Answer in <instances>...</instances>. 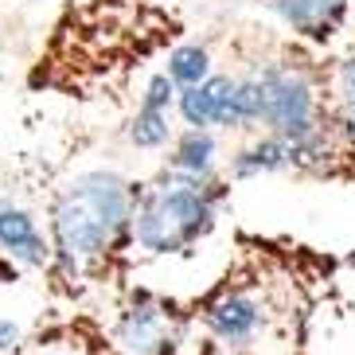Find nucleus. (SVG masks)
<instances>
[{
	"instance_id": "1",
	"label": "nucleus",
	"mask_w": 355,
	"mask_h": 355,
	"mask_svg": "<svg viewBox=\"0 0 355 355\" xmlns=\"http://www.w3.org/2000/svg\"><path fill=\"white\" fill-rule=\"evenodd\" d=\"M176 40L180 20L157 0H63L24 86L67 102H121L137 71Z\"/></svg>"
},
{
	"instance_id": "2",
	"label": "nucleus",
	"mask_w": 355,
	"mask_h": 355,
	"mask_svg": "<svg viewBox=\"0 0 355 355\" xmlns=\"http://www.w3.org/2000/svg\"><path fill=\"white\" fill-rule=\"evenodd\" d=\"M141 176L121 168H78L43 199L51 261L43 289L55 304L114 297L133 282V207Z\"/></svg>"
},
{
	"instance_id": "3",
	"label": "nucleus",
	"mask_w": 355,
	"mask_h": 355,
	"mask_svg": "<svg viewBox=\"0 0 355 355\" xmlns=\"http://www.w3.org/2000/svg\"><path fill=\"white\" fill-rule=\"evenodd\" d=\"M242 250L246 254H239L199 297H191L188 309L199 340L230 352H261V344L277 340L282 324L293 320V293L266 246Z\"/></svg>"
},
{
	"instance_id": "4",
	"label": "nucleus",
	"mask_w": 355,
	"mask_h": 355,
	"mask_svg": "<svg viewBox=\"0 0 355 355\" xmlns=\"http://www.w3.org/2000/svg\"><path fill=\"white\" fill-rule=\"evenodd\" d=\"M234 184L227 172L188 176L168 164H157L141 176L133 207V250L137 261L191 258L227 219Z\"/></svg>"
},
{
	"instance_id": "5",
	"label": "nucleus",
	"mask_w": 355,
	"mask_h": 355,
	"mask_svg": "<svg viewBox=\"0 0 355 355\" xmlns=\"http://www.w3.org/2000/svg\"><path fill=\"white\" fill-rule=\"evenodd\" d=\"M191 336L196 324L188 301L157 285L129 282L121 293L110 297L105 344L114 355H184Z\"/></svg>"
},
{
	"instance_id": "6",
	"label": "nucleus",
	"mask_w": 355,
	"mask_h": 355,
	"mask_svg": "<svg viewBox=\"0 0 355 355\" xmlns=\"http://www.w3.org/2000/svg\"><path fill=\"white\" fill-rule=\"evenodd\" d=\"M176 83L168 78L164 71H148L137 86V102L129 110L125 125H121V137L125 145L137 148V153H164L168 141L176 137L180 117H176Z\"/></svg>"
},
{
	"instance_id": "7",
	"label": "nucleus",
	"mask_w": 355,
	"mask_h": 355,
	"mask_svg": "<svg viewBox=\"0 0 355 355\" xmlns=\"http://www.w3.org/2000/svg\"><path fill=\"white\" fill-rule=\"evenodd\" d=\"M227 180L239 184H254V180H277V176H297L304 180V153L297 141L282 133H246L239 145L230 148V157L223 160Z\"/></svg>"
},
{
	"instance_id": "8",
	"label": "nucleus",
	"mask_w": 355,
	"mask_h": 355,
	"mask_svg": "<svg viewBox=\"0 0 355 355\" xmlns=\"http://www.w3.org/2000/svg\"><path fill=\"white\" fill-rule=\"evenodd\" d=\"M266 8L289 40L304 47H332L352 20V0H266Z\"/></svg>"
},
{
	"instance_id": "9",
	"label": "nucleus",
	"mask_w": 355,
	"mask_h": 355,
	"mask_svg": "<svg viewBox=\"0 0 355 355\" xmlns=\"http://www.w3.org/2000/svg\"><path fill=\"white\" fill-rule=\"evenodd\" d=\"M0 261H8L12 270L40 273V277L51 261V246H47V230L40 215L12 196H0Z\"/></svg>"
},
{
	"instance_id": "10",
	"label": "nucleus",
	"mask_w": 355,
	"mask_h": 355,
	"mask_svg": "<svg viewBox=\"0 0 355 355\" xmlns=\"http://www.w3.org/2000/svg\"><path fill=\"white\" fill-rule=\"evenodd\" d=\"M160 164L188 172V176H215V172H223V133L180 125L168 148L160 153Z\"/></svg>"
},
{
	"instance_id": "11",
	"label": "nucleus",
	"mask_w": 355,
	"mask_h": 355,
	"mask_svg": "<svg viewBox=\"0 0 355 355\" xmlns=\"http://www.w3.org/2000/svg\"><path fill=\"white\" fill-rule=\"evenodd\" d=\"M160 71L176 83V90H184V86H199L203 78H211L219 67H215V51L207 40H176L164 51Z\"/></svg>"
},
{
	"instance_id": "12",
	"label": "nucleus",
	"mask_w": 355,
	"mask_h": 355,
	"mask_svg": "<svg viewBox=\"0 0 355 355\" xmlns=\"http://www.w3.org/2000/svg\"><path fill=\"white\" fill-rule=\"evenodd\" d=\"M328 110L347 145H355V43L328 67Z\"/></svg>"
},
{
	"instance_id": "13",
	"label": "nucleus",
	"mask_w": 355,
	"mask_h": 355,
	"mask_svg": "<svg viewBox=\"0 0 355 355\" xmlns=\"http://www.w3.org/2000/svg\"><path fill=\"white\" fill-rule=\"evenodd\" d=\"M20 352H28L24 324L12 320V316H0V355H20Z\"/></svg>"
},
{
	"instance_id": "14",
	"label": "nucleus",
	"mask_w": 355,
	"mask_h": 355,
	"mask_svg": "<svg viewBox=\"0 0 355 355\" xmlns=\"http://www.w3.org/2000/svg\"><path fill=\"white\" fill-rule=\"evenodd\" d=\"M196 355H261V352H230V347H215V344H207V340H199Z\"/></svg>"
},
{
	"instance_id": "15",
	"label": "nucleus",
	"mask_w": 355,
	"mask_h": 355,
	"mask_svg": "<svg viewBox=\"0 0 355 355\" xmlns=\"http://www.w3.org/2000/svg\"><path fill=\"white\" fill-rule=\"evenodd\" d=\"M20 355H28V352H20Z\"/></svg>"
},
{
	"instance_id": "16",
	"label": "nucleus",
	"mask_w": 355,
	"mask_h": 355,
	"mask_svg": "<svg viewBox=\"0 0 355 355\" xmlns=\"http://www.w3.org/2000/svg\"><path fill=\"white\" fill-rule=\"evenodd\" d=\"M0 4H4V0H0Z\"/></svg>"
}]
</instances>
